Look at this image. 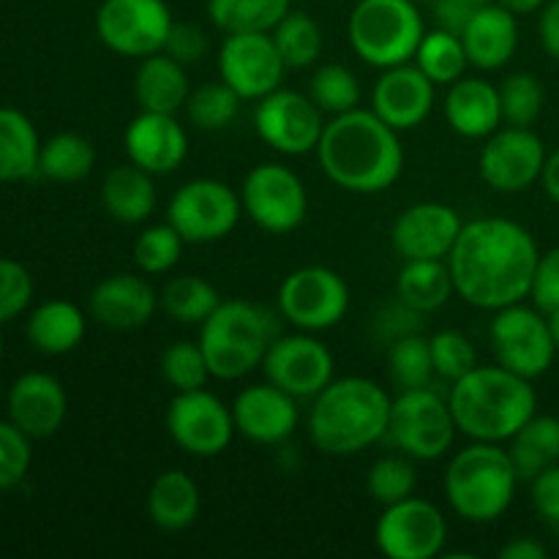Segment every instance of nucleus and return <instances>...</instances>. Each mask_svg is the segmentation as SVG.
I'll return each mask as SVG.
<instances>
[{
    "instance_id": "55",
    "label": "nucleus",
    "mask_w": 559,
    "mask_h": 559,
    "mask_svg": "<svg viewBox=\"0 0 559 559\" xmlns=\"http://www.w3.org/2000/svg\"><path fill=\"white\" fill-rule=\"evenodd\" d=\"M538 36H540V47L546 49V55L559 60V0H549V3L540 9Z\"/></svg>"
},
{
    "instance_id": "12",
    "label": "nucleus",
    "mask_w": 559,
    "mask_h": 559,
    "mask_svg": "<svg viewBox=\"0 0 559 559\" xmlns=\"http://www.w3.org/2000/svg\"><path fill=\"white\" fill-rule=\"evenodd\" d=\"M243 205L229 183L216 178H194L180 186L167 205V222L186 243H216L235 233Z\"/></svg>"
},
{
    "instance_id": "48",
    "label": "nucleus",
    "mask_w": 559,
    "mask_h": 559,
    "mask_svg": "<svg viewBox=\"0 0 559 559\" xmlns=\"http://www.w3.org/2000/svg\"><path fill=\"white\" fill-rule=\"evenodd\" d=\"M31 467V437L14 424L0 420V489L22 484Z\"/></svg>"
},
{
    "instance_id": "24",
    "label": "nucleus",
    "mask_w": 559,
    "mask_h": 559,
    "mask_svg": "<svg viewBox=\"0 0 559 559\" xmlns=\"http://www.w3.org/2000/svg\"><path fill=\"white\" fill-rule=\"evenodd\" d=\"M158 293L145 273H115L91 293V314L112 331H136L153 320Z\"/></svg>"
},
{
    "instance_id": "19",
    "label": "nucleus",
    "mask_w": 559,
    "mask_h": 559,
    "mask_svg": "<svg viewBox=\"0 0 559 559\" xmlns=\"http://www.w3.org/2000/svg\"><path fill=\"white\" fill-rule=\"evenodd\" d=\"M287 63L271 33H229L218 47V76L243 102H260L282 87Z\"/></svg>"
},
{
    "instance_id": "46",
    "label": "nucleus",
    "mask_w": 559,
    "mask_h": 559,
    "mask_svg": "<svg viewBox=\"0 0 559 559\" xmlns=\"http://www.w3.org/2000/svg\"><path fill=\"white\" fill-rule=\"evenodd\" d=\"M158 369H162V380L175 393L197 391V388H205L207 380H211V369H207V360L200 342L169 344L162 353Z\"/></svg>"
},
{
    "instance_id": "20",
    "label": "nucleus",
    "mask_w": 559,
    "mask_h": 559,
    "mask_svg": "<svg viewBox=\"0 0 559 559\" xmlns=\"http://www.w3.org/2000/svg\"><path fill=\"white\" fill-rule=\"evenodd\" d=\"M229 407L238 435L254 445H284L298 431V399L267 380L246 385Z\"/></svg>"
},
{
    "instance_id": "40",
    "label": "nucleus",
    "mask_w": 559,
    "mask_h": 559,
    "mask_svg": "<svg viewBox=\"0 0 559 559\" xmlns=\"http://www.w3.org/2000/svg\"><path fill=\"white\" fill-rule=\"evenodd\" d=\"M388 374L399 391L429 388L435 382V358H431L429 338L420 333H407L388 347Z\"/></svg>"
},
{
    "instance_id": "32",
    "label": "nucleus",
    "mask_w": 559,
    "mask_h": 559,
    "mask_svg": "<svg viewBox=\"0 0 559 559\" xmlns=\"http://www.w3.org/2000/svg\"><path fill=\"white\" fill-rule=\"evenodd\" d=\"M451 267L448 260H404L396 278V298L418 314L440 311L453 298Z\"/></svg>"
},
{
    "instance_id": "35",
    "label": "nucleus",
    "mask_w": 559,
    "mask_h": 559,
    "mask_svg": "<svg viewBox=\"0 0 559 559\" xmlns=\"http://www.w3.org/2000/svg\"><path fill=\"white\" fill-rule=\"evenodd\" d=\"M293 9V0H207V20L229 33H271Z\"/></svg>"
},
{
    "instance_id": "25",
    "label": "nucleus",
    "mask_w": 559,
    "mask_h": 559,
    "mask_svg": "<svg viewBox=\"0 0 559 559\" xmlns=\"http://www.w3.org/2000/svg\"><path fill=\"white\" fill-rule=\"evenodd\" d=\"M69 413V399L63 385L52 374L27 371L9 391V418L25 431L31 440L52 437L63 426Z\"/></svg>"
},
{
    "instance_id": "21",
    "label": "nucleus",
    "mask_w": 559,
    "mask_h": 559,
    "mask_svg": "<svg viewBox=\"0 0 559 559\" xmlns=\"http://www.w3.org/2000/svg\"><path fill=\"white\" fill-rule=\"evenodd\" d=\"M464 222L445 202H415L391 229V243L402 260H448Z\"/></svg>"
},
{
    "instance_id": "9",
    "label": "nucleus",
    "mask_w": 559,
    "mask_h": 559,
    "mask_svg": "<svg viewBox=\"0 0 559 559\" xmlns=\"http://www.w3.org/2000/svg\"><path fill=\"white\" fill-rule=\"evenodd\" d=\"M489 347L497 364L527 380L544 377L559 353L546 314L524 300L495 311L489 322Z\"/></svg>"
},
{
    "instance_id": "22",
    "label": "nucleus",
    "mask_w": 559,
    "mask_h": 559,
    "mask_svg": "<svg viewBox=\"0 0 559 559\" xmlns=\"http://www.w3.org/2000/svg\"><path fill=\"white\" fill-rule=\"evenodd\" d=\"M437 85L409 60V63L382 69L371 91V109L399 134L418 129L435 109Z\"/></svg>"
},
{
    "instance_id": "60",
    "label": "nucleus",
    "mask_w": 559,
    "mask_h": 559,
    "mask_svg": "<svg viewBox=\"0 0 559 559\" xmlns=\"http://www.w3.org/2000/svg\"><path fill=\"white\" fill-rule=\"evenodd\" d=\"M464 3H469V5H484V3H489V0H464Z\"/></svg>"
},
{
    "instance_id": "13",
    "label": "nucleus",
    "mask_w": 559,
    "mask_h": 559,
    "mask_svg": "<svg viewBox=\"0 0 559 559\" xmlns=\"http://www.w3.org/2000/svg\"><path fill=\"white\" fill-rule=\"evenodd\" d=\"M173 25L167 0H102L96 11L98 41L123 58L162 52Z\"/></svg>"
},
{
    "instance_id": "31",
    "label": "nucleus",
    "mask_w": 559,
    "mask_h": 559,
    "mask_svg": "<svg viewBox=\"0 0 559 559\" xmlns=\"http://www.w3.org/2000/svg\"><path fill=\"white\" fill-rule=\"evenodd\" d=\"M85 331V314L71 300H47L27 320V338L44 355L71 353L82 344Z\"/></svg>"
},
{
    "instance_id": "50",
    "label": "nucleus",
    "mask_w": 559,
    "mask_h": 559,
    "mask_svg": "<svg viewBox=\"0 0 559 559\" xmlns=\"http://www.w3.org/2000/svg\"><path fill=\"white\" fill-rule=\"evenodd\" d=\"M530 298H533V306H538L544 314H555V311H559V246L540 254Z\"/></svg>"
},
{
    "instance_id": "33",
    "label": "nucleus",
    "mask_w": 559,
    "mask_h": 559,
    "mask_svg": "<svg viewBox=\"0 0 559 559\" xmlns=\"http://www.w3.org/2000/svg\"><path fill=\"white\" fill-rule=\"evenodd\" d=\"M38 142L36 126L20 109L0 107V180L14 183L38 173Z\"/></svg>"
},
{
    "instance_id": "41",
    "label": "nucleus",
    "mask_w": 559,
    "mask_h": 559,
    "mask_svg": "<svg viewBox=\"0 0 559 559\" xmlns=\"http://www.w3.org/2000/svg\"><path fill=\"white\" fill-rule=\"evenodd\" d=\"M309 96L325 115H342L360 107V80L342 63H322L309 80Z\"/></svg>"
},
{
    "instance_id": "14",
    "label": "nucleus",
    "mask_w": 559,
    "mask_h": 559,
    "mask_svg": "<svg viewBox=\"0 0 559 559\" xmlns=\"http://www.w3.org/2000/svg\"><path fill=\"white\" fill-rule=\"evenodd\" d=\"M374 544L388 559H435L445 551V513L424 497H407L382 508L374 524Z\"/></svg>"
},
{
    "instance_id": "11",
    "label": "nucleus",
    "mask_w": 559,
    "mask_h": 559,
    "mask_svg": "<svg viewBox=\"0 0 559 559\" xmlns=\"http://www.w3.org/2000/svg\"><path fill=\"white\" fill-rule=\"evenodd\" d=\"M349 311V287L344 276L325 265H304L287 273L278 287V314L306 333L336 328Z\"/></svg>"
},
{
    "instance_id": "4",
    "label": "nucleus",
    "mask_w": 559,
    "mask_h": 559,
    "mask_svg": "<svg viewBox=\"0 0 559 559\" xmlns=\"http://www.w3.org/2000/svg\"><path fill=\"white\" fill-rule=\"evenodd\" d=\"M456 429L478 442H508L535 413L538 393L533 380L500 364L475 366L448 393Z\"/></svg>"
},
{
    "instance_id": "1",
    "label": "nucleus",
    "mask_w": 559,
    "mask_h": 559,
    "mask_svg": "<svg viewBox=\"0 0 559 559\" xmlns=\"http://www.w3.org/2000/svg\"><path fill=\"white\" fill-rule=\"evenodd\" d=\"M540 249L524 224L502 216L464 222L451 254L453 287L464 304L480 311L506 309L530 298Z\"/></svg>"
},
{
    "instance_id": "2",
    "label": "nucleus",
    "mask_w": 559,
    "mask_h": 559,
    "mask_svg": "<svg viewBox=\"0 0 559 559\" xmlns=\"http://www.w3.org/2000/svg\"><path fill=\"white\" fill-rule=\"evenodd\" d=\"M317 162L331 183L353 194H380L404 169V147L374 109L333 115L317 145Z\"/></svg>"
},
{
    "instance_id": "52",
    "label": "nucleus",
    "mask_w": 559,
    "mask_h": 559,
    "mask_svg": "<svg viewBox=\"0 0 559 559\" xmlns=\"http://www.w3.org/2000/svg\"><path fill=\"white\" fill-rule=\"evenodd\" d=\"M530 484H533L530 500H533L538 516L559 530V462L546 467L540 475H535Z\"/></svg>"
},
{
    "instance_id": "10",
    "label": "nucleus",
    "mask_w": 559,
    "mask_h": 559,
    "mask_svg": "<svg viewBox=\"0 0 559 559\" xmlns=\"http://www.w3.org/2000/svg\"><path fill=\"white\" fill-rule=\"evenodd\" d=\"M243 213L271 235H289L306 222L309 191L300 175L282 162H262L246 173L240 183Z\"/></svg>"
},
{
    "instance_id": "26",
    "label": "nucleus",
    "mask_w": 559,
    "mask_h": 559,
    "mask_svg": "<svg viewBox=\"0 0 559 559\" xmlns=\"http://www.w3.org/2000/svg\"><path fill=\"white\" fill-rule=\"evenodd\" d=\"M519 16L502 9L497 0L475 5L462 31L469 66L478 71H497L513 60L519 49Z\"/></svg>"
},
{
    "instance_id": "53",
    "label": "nucleus",
    "mask_w": 559,
    "mask_h": 559,
    "mask_svg": "<svg viewBox=\"0 0 559 559\" xmlns=\"http://www.w3.org/2000/svg\"><path fill=\"white\" fill-rule=\"evenodd\" d=\"M420 317L424 314H418L409 306H404L402 300H396V306H388L385 311H380V317H377V331L388 342H396V338L407 336V333H420Z\"/></svg>"
},
{
    "instance_id": "18",
    "label": "nucleus",
    "mask_w": 559,
    "mask_h": 559,
    "mask_svg": "<svg viewBox=\"0 0 559 559\" xmlns=\"http://www.w3.org/2000/svg\"><path fill=\"white\" fill-rule=\"evenodd\" d=\"M546 145L533 129L524 126H500L486 136L478 156L480 178L500 194H519L538 183L546 164Z\"/></svg>"
},
{
    "instance_id": "36",
    "label": "nucleus",
    "mask_w": 559,
    "mask_h": 559,
    "mask_svg": "<svg viewBox=\"0 0 559 559\" xmlns=\"http://www.w3.org/2000/svg\"><path fill=\"white\" fill-rule=\"evenodd\" d=\"M218 304H222L218 289L207 278L191 273L169 278L158 293V309L180 325H202L218 309Z\"/></svg>"
},
{
    "instance_id": "58",
    "label": "nucleus",
    "mask_w": 559,
    "mask_h": 559,
    "mask_svg": "<svg viewBox=\"0 0 559 559\" xmlns=\"http://www.w3.org/2000/svg\"><path fill=\"white\" fill-rule=\"evenodd\" d=\"M497 3H500L502 9L511 11V14L524 16V14H535V11L544 9L546 0H497Z\"/></svg>"
},
{
    "instance_id": "42",
    "label": "nucleus",
    "mask_w": 559,
    "mask_h": 559,
    "mask_svg": "<svg viewBox=\"0 0 559 559\" xmlns=\"http://www.w3.org/2000/svg\"><path fill=\"white\" fill-rule=\"evenodd\" d=\"M240 102L243 98L233 91L224 80L205 82L200 87H191L189 102H186V115L191 126L202 131H222L238 118Z\"/></svg>"
},
{
    "instance_id": "44",
    "label": "nucleus",
    "mask_w": 559,
    "mask_h": 559,
    "mask_svg": "<svg viewBox=\"0 0 559 559\" xmlns=\"http://www.w3.org/2000/svg\"><path fill=\"white\" fill-rule=\"evenodd\" d=\"M366 489H369V495L374 497L382 508L413 497L415 489H418L415 459L404 456V453H388V456H380L371 464L369 475H366Z\"/></svg>"
},
{
    "instance_id": "8",
    "label": "nucleus",
    "mask_w": 559,
    "mask_h": 559,
    "mask_svg": "<svg viewBox=\"0 0 559 559\" xmlns=\"http://www.w3.org/2000/svg\"><path fill=\"white\" fill-rule=\"evenodd\" d=\"M456 431L448 396L429 385L399 391L393 399L385 440L415 462H437L453 451Z\"/></svg>"
},
{
    "instance_id": "45",
    "label": "nucleus",
    "mask_w": 559,
    "mask_h": 559,
    "mask_svg": "<svg viewBox=\"0 0 559 559\" xmlns=\"http://www.w3.org/2000/svg\"><path fill=\"white\" fill-rule=\"evenodd\" d=\"M502 120L506 126H524L533 129L544 112L546 91L533 71H516L500 85Z\"/></svg>"
},
{
    "instance_id": "59",
    "label": "nucleus",
    "mask_w": 559,
    "mask_h": 559,
    "mask_svg": "<svg viewBox=\"0 0 559 559\" xmlns=\"http://www.w3.org/2000/svg\"><path fill=\"white\" fill-rule=\"evenodd\" d=\"M546 320H549L551 338H555V344H557V349H559V311H555V314H546Z\"/></svg>"
},
{
    "instance_id": "56",
    "label": "nucleus",
    "mask_w": 559,
    "mask_h": 559,
    "mask_svg": "<svg viewBox=\"0 0 559 559\" xmlns=\"http://www.w3.org/2000/svg\"><path fill=\"white\" fill-rule=\"evenodd\" d=\"M549 557V551H546V546L540 544V540L535 538H513L508 540L506 546L500 549V559H546Z\"/></svg>"
},
{
    "instance_id": "37",
    "label": "nucleus",
    "mask_w": 559,
    "mask_h": 559,
    "mask_svg": "<svg viewBox=\"0 0 559 559\" xmlns=\"http://www.w3.org/2000/svg\"><path fill=\"white\" fill-rule=\"evenodd\" d=\"M96 167V151L91 140L74 131H60L41 145L38 173L55 183H80Z\"/></svg>"
},
{
    "instance_id": "28",
    "label": "nucleus",
    "mask_w": 559,
    "mask_h": 559,
    "mask_svg": "<svg viewBox=\"0 0 559 559\" xmlns=\"http://www.w3.org/2000/svg\"><path fill=\"white\" fill-rule=\"evenodd\" d=\"M191 93L186 66L178 63L173 55L153 52L140 60L134 74V98L140 109L147 112H169L175 115L186 107Z\"/></svg>"
},
{
    "instance_id": "23",
    "label": "nucleus",
    "mask_w": 559,
    "mask_h": 559,
    "mask_svg": "<svg viewBox=\"0 0 559 559\" xmlns=\"http://www.w3.org/2000/svg\"><path fill=\"white\" fill-rule=\"evenodd\" d=\"M126 156L140 169L156 175H169L189 156V134L169 112H147L140 109L123 134Z\"/></svg>"
},
{
    "instance_id": "34",
    "label": "nucleus",
    "mask_w": 559,
    "mask_h": 559,
    "mask_svg": "<svg viewBox=\"0 0 559 559\" xmlns=\"http://www.w3.org/2000/svg\"><path fill=\"white\" fill-rule=\"evenodd\" d=\"M508 442H511L508 453L519 478L533 480L535 475L559 462V418L535 413Z\"/></svg>"
},
{
    "instance_id": "27",
    "label": "nucleus",
    "mask_w": 559,
    "mask_h": 559,
    "mask_svg": "<svg viewBox=\"0 0 559 559\" xmlns=\"http://www.w3.org/2000/svg\"><path fill=\"white\" fill-rule=\"evenodd\" d=\"M442 115H445L448 126L464 140H486L506 123L500 87L484 76H462L448 85Z\"/></svg>"
},
{
    "instance_id": "61",
    "label": "nucleus",
    "mask_w": 559,
    "mask_h": 559,
    "mask_svg": "<svg viewBox=\"0 0 559 559\" xmlns=\"http://www.w3.org/2000/svg\"><path fill=\"white\" fill-rule=\"evenodd\" d=\"M0 355H3V336H0Z\"/></svg>"
},
{
    "instance_id": "54",
    "label": "nucleus",
    "mask_w": 559,
    "mask_h": 559,
    "mask_svg": "<svg viewBox=\"0 0 559 559\" xmlns=\"http://www.w3.org/2000/svg\"><path fill=\"white\" fill-rule=\"evenodd\" d=\"M475 5L464 3V0H435V20L437 27H445V31H453L462 36L464 25L473 16Z\"/></svg>"
},
{
    "instance_id": "49",
    "label": "nucleus",
    "mask_w": 559,
    "mask_h": 559,
    "mask_svg": "<svg viewBox=\"0 0 559 559\" xmlns=\"http://www.w3.org/2000/svg\"><path fill=\"white\" fill-rule=\"evenodd\" d=\"M33 298V278L25 265L0 257V322L14 320Z\"/></svg>"
},
{
    "instance_id": "7",
    "label": "nucleus",
    "mask_w": 559,
    "mask_h": 559,
    "mask_svg": "<svg viewBox=\"0 0 559 559\" xmlns=\"http://www.w3.org/2000/svg\"><path fill=\"white\" fill-rule=\"evenodd\" d=\"M424 33V14L415 0H358L347 20L353 52L380 71L409 63Z\"/></svg>"
},
{
    "instance_id": "3",
    "label": "nucleus",
    "mask_w": 559,
    "mask_h": 559,
    "mask_svg": "<svg viewBox=\"0 0 559 559\" xmlns=\"http://www.w3.org/2000/svg\"><path fill=\"white\" fill-rule=\"evenodd\" d=\"M393 399L369 377H333L309 407V440L325 456H358L388 435Z\"/></svg>"
},
{
    "instance_id": "29",
    "label": "nucleus",
    "mask_w": 559,
    "mask_h": 559,
    "mask_svg": "<svg viewBox=\"0 0 559 559\" xmlns=\"http://www.w3.org/2000/svg\"><path fill=\"white\" fill-rule=\"evenodd\" d=\"M147 516L164 533H183L197 522L202 508L200 484L186 469H164L147 489Z\"/></svg>"
},
{
    "instance_id": "47",
    "label": "nucleus",
    "mask_w": 559,
    "mask_h": 559,
    "mask_svg": "<svg viewBox=\"0 0 559 559\" xmlns=\"http://www.w3.org/2000/svg\"><path fill=\"white\" fill-rule=\"evenodd\" d=\"M429 344L440 380L456 382L478 366V349L462 331H440L429 338Z\"/></svg>"
},
{
    "instance_id": "43",
    "label": "nucleus",
    "mask_w": 559,
    "mask_h": 559,
    "mask_svg": "<svg viewBox=\"0 0 559 559\" xmlns=\"http://www.w3.org/2000/svg\"><path fill=\"white\" fill-rule=\"evenodd\" d=\"M186 240L169 222L151 224L134 240V265L145 276H164L183 257Z\"/></svg>"
},
{
    "instance_id": "5",
    "label": "nucleus",
    "mask_w": 559,
    "mask_h": 559,
    "mask_svg": "<svg viewBox=\"0 0 559 559\" xmlns=\"http://www.w3.org/2000/svg\"><path fill=\"white\" fill-rule=\"evenodd\" d=\"M519 473L502 442H478L451 456L442 478L445 500L459 519L469 524H491L513 506Z\"/></svg>"
},
{
    "instance_id": "51",
    "label": "nucleus",
    "mask_w": 559,
    "mask_h": 559,
    "mask_svg": "<svg viewBox=\"0 0 559 559\" xmlns=\"http://www.w3.org/2000/svg\"><path fill=\"white\" fill-rule=\"evenodd\" d=\"M207 49H211L207 33L200 25H191V22H175L167 36V44H164V52L173 55L183 66L200 63L207 55Z\"/></svg>"
},
{
    "instance_id": "17",
    "label": "nucleus",
    "mask_w": 559,
    "mask_h": 559,
    "mask_svg": "<svg viewBox=\"0 0 559 559\" xmlns=\"http://www.w3.org/2000/svg\"><path fill=\"white\" fill-rule=\"evenodd\" d=\"M262 374L267 382L287 391L289 396L314 399L336 377V360L331 347L314 333H278L262 360Z\"/></svg>"
},
{
    "instance_id": "57",
    "label": "nucleus",
    "mask_w": 559,
    "mask_h": 559,
    "mask_svg": "<svg viewBox=\"0 0 559 559\" xmlns=\"http://www.w3.org/2000/svg\"><path fill=\"white\" fill-rule=\"evenodd\" d=\"M540 183H544L546 194L551 197V200L559 205V151L551 153V156H546V164H544V175H540Z\"/></svg>"
},
{
    "instance_id": "6",
    "label": "nucleus",
    "mask_w": 559,
    "mask_h": 559,
    "mask_svg": "<svg viewBox=\"0 0 559 559\" xmlns=\"http://www.w3.org/2000/svg\"><path fill=\"white\" fill-rule=\"evenodd\" d=\"M278 336L276 317L251 300H222L200 325V347L213 380L235 382L262 369L267 347Z\"/></svg>"
},
{
    "instance_id": "15",
    "label": "nucleus",
    "mask_w": 559,
    "mask_h": 559,
    "mask_svg": "<svg viewBox=\"0 0 559 559\" xmlns=\"http://www.w3.org/2000/svg\"><path fill=\"white\" fill-rule=\"evenodd\" d=\"M167 435L175 445L194 459L222 456L238 435L233 407L207 388L175 393L167 407Z\"/></svg>"
},
{
    "instance_id": "16",
    "label": "nucleus",
    "mask_w": 559,
    "mask_h": 559,
    "mask_svg": "<svg viewBox=\"0 0 559 559\" xmlns=\"http://www.w3.org/2000/svg\"><path fill=\"white\" fill-rule=\"evenodd\" d=\"M254 129L271 151L282 156H306L320 145L325 112L311 102V96L276 87L257 102Z\"/></svg>"
},
{
    "instance_id": "38",
    "label": "nucleus",
    "mask_w": 559,
    "mask_h": 559,
    "mask_svg": "<svg viewBox=\"0 0 559 559\" xmlns=\"http://www.w3.org/2000/svg\"><path fill=\"white\" fill-rule=\"evenodd\" d=\"M413 63L418 66L437 87H448L456 80H462L464 71H467L469 66V58L459 33L445 31V27H431V31H426L424 38H420Z\"/></svg>"
},
{
    "instance_id": "30",
    "label": "nucleus",
    "mask_w": 559,
    "mask_h": 559,
    "mask_svg": "<svg viewBox=\"0 0 559 559\" xmlns=\"http://www.w3.org/2000/svg\"><path fill=\"white\" fill-rule=\"evenodd\" d=\"M102 205L118 224H145L156 211L153 175L136 164H118L102 180Z\"/></svg>"
},
{
    "instance_id": "39",
    "label": "nucleus",
    "mask_w": 559,
    "mask_h": 559,
    "mask_svg": "<svg viewBox=\"0 0 559 559\" xmlns=\"http://www.w3.org/2000/svg\"><path fill=\"white\" fill-rule=\"evenodd\" d=\"M271 36L287 69H311L320 63L325 38H322V27L317 25L314 16L289 9V14L273 27Z\"/></svg>"
},
{
    "instance_id": "62",
    "label": "nucleus",
    "mask_w": 559,
    "mask_h": 559,
    "mask_svg": "<svg viewBox=\"0 0 559 559\" xmlns=\"http://www.w3.org/2000/svg\"><path fill=\"white\" fill-rule=\"evenodd\" d=\"M415 3H420V0H415Z\"/></svg>"
}]
</instances>
